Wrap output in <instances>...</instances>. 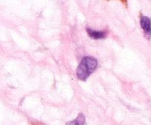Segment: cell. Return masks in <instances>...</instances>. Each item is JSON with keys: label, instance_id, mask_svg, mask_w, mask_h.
Segmentation results:
<instances>
[{"label": "cell", "instance_id": "6da1fadb", "mask_svg": "<svg viewBox=\"0 0 151 125\" xmlns=\"http://www.w3.org/2000/svg\"><path fill=\"white\" fill-rule=\"evenodd\" d=\"M97 60L92 57H85L81 60L77 69V76L81 80H86L95 71Z\"/></svg>", "mask_w": 151, "mask_h": 125}, {"label": "cell", "instance_id": "7a4b0ae2", "mask_svg": "<svg viewBox=\"0 0 151 125\" xmlns=\"http://www.w3.org/2000/svg\"><path fill=\"white\" fill-rule=\"evenodd\" d=\"M140 25L144 32H145L146 35L148 36L151 35V20L150 18L147 16H142L140 19Z\"/></svg>", "mask_w": 151, "mask_h": 125}, {"label": "cell", "instance_id": "3957f363", "mask_svg": "<svg viewBox=\"0 0 151 125\" xmlns=\"http://www.w3.org/2000/svg\"><path fill=\"white\" fill-rule=\"evenodd\" d=\"M86 32L88 35L91 38H94V39H103V38H105L107 36V33L106 32L93 30V29H90V28H86Z\"/></svg>", "mask_w": 151, "mask_h": 125}, {"label": "cell", "instance_id": "277c9868", "mask_svg": "<svg viewBox=\"0 0 151 125\" xmlns=\"http://www.w3.org/2000/svg\"><path fill=\"white\" fill-rule=\"evenodd\" d=\"M85 121V116L83 114H80L75 121L68 123V124H83Z\"/></svg>", "mask_w": 151, "mask_h": 125}]
</instances>
